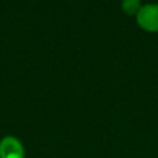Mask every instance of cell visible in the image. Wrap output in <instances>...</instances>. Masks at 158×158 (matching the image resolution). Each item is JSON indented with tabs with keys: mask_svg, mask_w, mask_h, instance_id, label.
Instances as JSON below:
<instances>
[{
	"mask_svg": "<svg viewBox=\"0 0 158 158\" xmlns=\"http://www.w3.org/2000/svg\"><path fill=\"white\" fill-rule=\"evenodd\" d=\"M140 7H142L140 0H122V10L129 15L137 14Z\"/></svg>",
	"mask_w": 158,
	"mask_h": 158,
	"instance_id": "3",
	"label": "cell"
},
{
	"mask_svg": "<svg viewBox=\"0 0 158 158\" xmlns=\"http://www.w3.org/2000/svg\"><path fill=\"white\" fill-rule=\"evenodd\" d=\"M137 24L143 29L148 32H157L158 31V4L150 3V4L142 6L139 13L136 14Z\"/></svg>",
	"mask_w": 158,
	"mask_h": 158,
	"instance_id": "1",
	"label": "cell"
},
{
	"mask_svg": "<svg viewBox=\"0 0 158 158\" xmlns=\"http://www.w3.org/2000/svg\"><path fill=\"white\" fill-rule=\"evenodd\" d=\"M0 158H25L22 143L14 136H6L0 140Z\"/></svg>",
	"mask_w": 158,
	"mask_h": 158,
	"instance_id": "2",
	"label": "cell"
}]
</instances>
